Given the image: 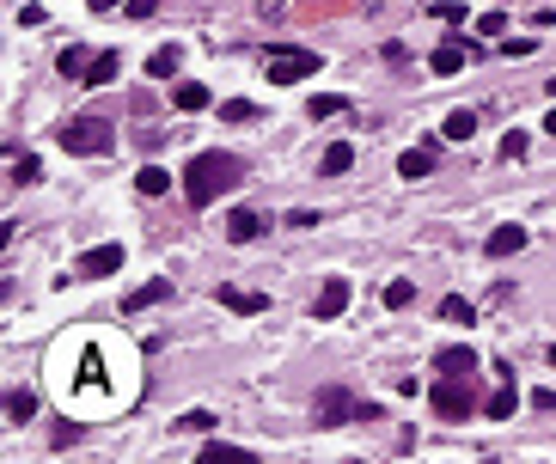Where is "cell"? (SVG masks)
Masks as SVG:
<instances>
[{
	"instance_id": "cell-1",
	"label": "cell",
	"mask_w": 556,
	"mask_h": 464,
	"mask_svg": "<svg viewBox=\"0 0 556 464\" xmlns=\"http://www.w3.org/2000/svg\"><path fill=\"white\" fill-rule=\"evenodd\" d=\"M239 184H244L239 153H196L184 166V196H190V208H214V202L227 196V190H239Z\"/></svg>"
},
{
	"instance_id": "cell-2",
	"label": "cell",
	"mask_w": 556,
	"mask_h": 464,
	"mask_svg": "<svg viewBox=\"0 0 556 464\" xmlns=\"http://www.w3.org/2000/svg\"><path fill=\"white\" fill-rule=\"evenodd\" d=\"M62 147H68V153H92V159H98V153H110V147H116V134H110L105 116H68V123H62Z\"/></svg>"
},
{
	"instance_id": "cell-3",
	"label": "cell",
	"mask_w": 556,
	"mask_h": 464,
	"mask_svg": "<svg viewBox=\"0 0 556 464\" xmlns=\"http://www.w3.org/2000/svg\"><path fill=\"white\" fill-rule=\"evenodd\" d=\"M263 73H269L276 86H294V80H312L318 73V56L312 49H269V56H263Z\"/></svg>"
},
{
	"instance_id": "cell-4",
	"label": "cell",
	"mask_w": 556,
	"mask_h": 464,
	"mask_svg": "<svg viewBox=\"0 0 556 464\" xmlns=\"http://www.w3.org/2000/svg\"><path fill=\"white\" fill-rule=\"evenodd\" d=\"M434 409H441L447 422H465V416L477 409V391H471V379H458V373H447V379L434 385Z\"/></svg>"
},
{
	"instance_id": "cell-5",
	"label": "cell",
	"mask_w": 556,
	"mask_h": 464,
	"mask_svg": "<svg viewBox=\"0 0 556 464\" xmlns=\"http://www.w3.org/2000/svg\"><path fill=\"white\" fill-rule=\"evenodd\" d=\"M312 416H318V428H343L348 416H361V409H355V398H348L343 385H324L318 403H312Z\"/></svg>"
},
{
	"instance_id": "cell-6",
	"label": "cell",
	"mask_w": 556,
	"mask_h": 464,
	"mask_svg": "<svg viewBox=\"0 0 556 464\" xmlns=\"http://www.w3.org/2000/svg\"><path fill=\"white\" fill-rule=\"evenodd\" d=\"M116 269H123V245H92V251L73 263V275H80V281H98V275H116Z\"/></svg>"
},
{
	"instance_id": "cell-7",
	"label": "cell",
	"mask_w": 556,
	"mask_h": 464,
	"mask_svg": "<svg viewBox=\"0 0 556 464\" xmlns=\"http://www.w3.org/2000/svg\"><path fill=\"white\" fill-rule=\"evenodd\" d=\"M312 312H318V318H324V324H330V318H343V312H348V281H343V275H330V281L318 288Z\"/></svg>"
},
{
	"instance_id": "cell-8",
	"label": "cell",
	"mask_w": 556,
	"mask_h": 464,
	"mask_svg": "<svg viewBox=\"0 0 556 464\" xmlns=\"http://www.w3.org/2000/svg\"><path fill=\"white\" fill-rule=\"evenodd\" d=\"M434 366H441V373H458V379H471V373H477V348H471V342H452V348L434 355Z\"/></svg>"
},
{
	"instance_id": "cell-9",
	"label": "cell",
	"mask_w": 556,
	"mask_h": 464,
	"mask_svg": "<svg viewBox=\"0 0 556 464\" xmlns=\"http://www.w3.org/2000/svg\"><path fill=\"white\" fill-rule=\"evenodd\" d=\"M159 299H172V281L159 275V281H141L135 294L123 299V312H147V305H159Z\"/></svg>"
},
{
	"instance_id": "cell-10",
	"label": "cell",
	"mask_w": 556,
	"mask_h": 464,
	"mask_svg": "<svg viewBox=\"0 0 556 464\" xmlns=\"http://www.w3.org/2000/svg\"><path fill=\"white\" fill-rule=\"evenodd\" d=\"M257 232H263V220H257L251 208H233V214H227V238H233V245H251Z\"/></svg>"
},
{
	"instance_id": "cell-11",
	"label": "cell",
	"mask_w": 556,
	"mask_h": 464,
	"mask_svg": "<svg viewBox=\"0 0 556 464\" xmlns=\"http://www.w3.org/2000/svg\"><path fill=\"white\" fill-rule=\"evenodd\" d=\"M520 245H526V227H495V232H489V245H483V251H489V257H514Z\"/></svg>"
},
{
	"instance_id": "cell-12",
	"label": "cell",
	"mask_w": 556,
	"mask_h": 464,
	"mask_svg": "<svg viewBox=\"0 0 556 464\" xmlns=\"http://www.w3.org/2000/svg\"><path fill=\"white\" fill-rule=\"evenodd\" d=\"M220 305H227V312H244V318H251V312H263L269 299H263V294H251V288H220Z\"/></svg>"
},
{
	"instance_id": "cell-13",
	"label": "cell",
	"mask_w": 556,
	"mask_h": 464,
	"mask_svg": "<svg viewBox=\"0 0 556 464\" xmlns=\"http://www.w3.org/2000/svg\"><path fill=\"white\" fill-rule=\"evenodd\" d=\"M348 166H355V147H348V141H337V147H324V159H318V171H324V177H343Z\"/></svg>"
},
{
	"instance_id": "cell-14",
	"label": "cell",
	"mask_w": 556,
	"mask_h": 464,
	"mask_svg": "<svg viewBox=\"0 0 556 464\" xmlns=\"http://www.w3.org/2000/svg\"><path fill=\"white\" fill-rule=\"evenodd\" d=\"M123 73V56L116 49H98V62H92V73H86V86H110Z\"/></svg>"
},
{
	"instance_id": "cell-15",
	"label": "cell",
	"mask_w": 556,
	"mask_h": 464,
	"mask_svg": "<svg viewBox=\"0 0 556 464\" xmlns=\"http://www.w3.org/2000/svg\"><path fill=\"white\" fill-rule=\"evenodd\" d=\"M92 62H98V56H86L80 43H73V49H62V73H68V80H80V86H86V73H92Z\"/></svg>"
},
{
	"instance_id": "cell-16",
	"label": "cell",
	"mask_w": 556,
	"mask_h": 464,
	"mask_svg": "<svg viewBox=\"0 0 556 464\" xmlns=\"http://www.w3.org/2000/svg\"><path fill=\"white\" fill-rule=\"evenodd\" d=\"M135 184H141V196H166V190H172V171L166 166H141Z\"/></svg>"
},
{
	"instance_id": "cell-17",
	"label": "cell",
	"mask_w": 556,
	"mask_h": 464,
	"mask_svg": "<svg viewBox=\"0 0 556 464\" xmlns=\"http://www.w3.org/2000/svg\"><path fill=\"white\" fill-rule=\"evenodd\" d=\"M428 67H434V73H458V67H465V49H458V43H441V49L428 56Z\"/></svg>"
},
{
	"instance_id": "cell-18",
	"label": "cell",
	"mask_w": 556,
	"mask_h": 464,
	"mask_svg": "<svg viewBox=\"0 0 556 464\" xmlns=\"http://www.w3.org/2000/svg\"><path fill=\"white\" fill-rule=\"evenodd\" d=\"M6 416H13V422H31V416H37V398L25 391V385H19V391H6Z\"/></svg>"
},
{
	"instance_id": "cell-19",
	"label": "cell",
	"mask_w": 556,
	"mask_h": 464,
	"mask_svg": "<svg viewBox=\"0 0 556 464\" xmlns=\"http://www.w3.org/2000/svg\"><path fill=\"white\" fill-rule=\"evenodd\" d=\"M441 134H447V141H471V134H477V116H471V110H452Z\"/></svg>"
},
{
	"instance_id": "cell-20",
	"label": "cell",
	"mask_w": 556,
	"mask_h": 464,
	"mask_svg": "<svg viewBox=\"0 0 556 464\" xmlns=\"http://www.w3.org/2000/svg\"><path fill=\"white\" fill-rule=\"evenodd\" d=\"M177 110H209V86L184 80V86H177Z\"/></svg>"
},
{
	"instance_id": "cell-21",
	"label": "cell",
	"mask_w": 556,
	"mask_h": 464,
	"mask_svg": "<svg viewBox=\"0 0 556 464\" xmlns=\"http://www.w3.org/2000/svg\"><path fill=\"white\" fill-rule=\"evenodd\" d=\"M441 318H447V324H471V318H477V312H471V299H458V294H447V299H441Z\"/></svg>"
},
{
	"instance_id": "cell-22",
	"label": "cell",
	"mask_w": 556,
	"mask_h": 464,
	"mask_svg": "<svg viewBox=\"0 0 556 464\" xmlns=\"http://www.w3.org/2000/svg\"><path fill=\"white\" fill-rule=\"evenodd\" d=\"M147 73H153V80H172V73H177V49H153V56H147Z\"/></svg>"
},
{
	"instance_id": "cell-23",
	"label": "cell",
	"mask_w": 556,
	"mask_h": 464,
	"mask_svg": "<svg viewBox=\"0 0 556 464\" xmlns=\"http://www.w3.org/2000/svg\"><path fill=\"white\" fill-rule=\"evenodd\" d=\"M428 166H434V153H404V159H398V177L416 184V177H428Z\"/></svg>"
},
{
	"instance_id": "cell-24",
	"label": "cell",
	"mask_w": 556,
	"mask_h": 464,
	"mask_svg": "<svg viewBox=\"0 0 556 464\" xmlns=\"http://www.w3.org/2000/svg\"><path fill=\"white\" fill-rule=\"evenodd\" d=\"M514 403H520V398H514V385H508V391H495V398L483 403V409H489V422H508V416H514Z\"/></svg>"
},
{
	"instance_id": "cell-25",
	"label": "cell",
	"mask_w": 556,
	"mask_h": 464,
	"mask_svg": "<svg viewBox=\"0 0 556 464\" xmlns=\"http://www.w3.org/2000/svg\"><path fill=\"white\" fill-rule=\"evenodd\" d=\"M220 116H227V123H251V116H257V104H244V99H227V104H220Z\"/></svg>"
},
{
	"instance_id": "cell-26",
	"label": "cell",
	"mask_w": 556,
	"mask_h": 464,
	"mask_svg": "<svg viewBox=\"0 0 556 464\" xmlns=\"http://www.w3.org/2000/svg\"><path fill=\"white\" fill-rule=\"evenodd\" d=\"M343 110H348V104L337 99V92H324V99H312V123H318V116H343Z\"/></svg>"
},
{
	"instance_id": "cell-27",
	"label": "cell",
	"mask_w": 556,
	"mask_h": 464,
	"mask_svg": "<svg viewBox=\"0 0 556 464\" xmlns=\"http://www.w3.org/2000/svg\"><path fill=\"white\" fill-rule=\"evenodd\" d=\"M410 299H416V281H391L385 288V305H410Z\"/></svg>"
},
{
	"instance_id": "cell-28",
	"label": "cell",
	"mask_w": 556,
	"mask_h": 464,
	"mask_svg": "<svg viewBox=\"0 0 556 464\" xmlns=\"http://www.w3.org/2000/svg\"><path fill=\"white\" fill-rule=\"evenodd\" d=\"M37 171H43V166H37L31 153H25V159H13V184H37Z\"/></svg>"
},
{
	"instance_id": "cell-29",
	"label": "cell",
	"mask_w": 556,
	"mask_h": 464,
	"mask_svg": "<svg viewBox=\"0 0 556 464\" xmlns=\"http://www.w3.org/2000/svg\"><path fill=\"white\" fill-rule=\"evenodd\" d=\"M520 153H526V134L508 129V134H501V159H520Z\"/></svg>"
},
{
	"instance_id": "cell-30",
	"label": "cell",
	"mask_w": 556,
	"mask_h": 464,
	"mask_svg": "<svg viewBox=\"0 0 556 464\" xmlns=\"http://www.w3.org/2000/svg\"><path fill=\"white\" fill-rule=\"evenodd\" d=\"M184 428H190V434H209L214 416H209V409H190V416H184Z\"/></svg>"
},
{
	"instance_id": "cell-31",
	"label": "cell",
	"mask_w": 556,
	"mask_h": 464,
	"mask_svg": "<svg viewBox=\"0 0 556 464\" xmlns=\"http://www.w3.org/2000/svg\"><path fill=\"white\" fill-rule=\"evenodd\" d=\"M202 459H209V464H220V459H244V452H239V446H220V440H214V446L202 452Z\"/></svg>"
},
{
	"instance_id": "cell-32",
	"label": "cell",
	"mask_w": 556,
	"mask_h": 464,
	"mask_svg": "<svg viewBox=\"0 0 556 464\" xmlns=\"http://www.w3.org/2000/svg\"><path fill=\"white\" fill-rule=\"evenodd\" d=\"M129 13H135V19H147V13H153V0H129Z\"/></svg>"
},
{
	"instance_id": "cell-33",
	"label": "cell",
	"mask_w": 556,
	"mask_h": 464,
	"mask_svg": "<svg viewBox=\"0 0 556 464\" xmlns=\"http://www.w3.org/2000/svg\"><path fill=\"white\" fill-rule=\"evenodd\" d=\"M110 6H116V0H92V13H110Z\"/></svg>"
},
{
	"instance_id": "cell-34",
	"label": "cell",
	"mask_w": 556,
	"mask_h": 464,
	"mask_svg": "<svg viewBox=\"0 0 556 464\" xmlns=\"http://www.w3.org/2000/svg\"><path fill=\"white\" fill-rule=\"evenodd\" d=\"M544 129H551V134H556V110H551V116H544Z\"/></svg>"
},
{
	"instance_id": "cell-35",
	"label": "cell",
	"mask_w": 556,
	"mask_h": 464,
	"mask_svg": "<svg viewBox=\"0 0 556 464\" xmlns=\"http://www.w3.org/2000/svg\"><path fill=\"white\" fill-rule=\"evenodd\" d=\"M551 99H556V80H551Z\"/></svg>"
},
{
	"instance_id": "cell-36",
	"label": "cell",
	"mask_w": 556,
	"mask_h": 464,
	"mask_svg": "<svg viewBox=\"0 0 556 464\" xmlns=\"http://www.w3.org/2000/svg\"><path fill=\"white\" fill-rule=\"evenodd\" d=\"M551 361H556V348H551Z\"/></svg>"
}]
</instances>
